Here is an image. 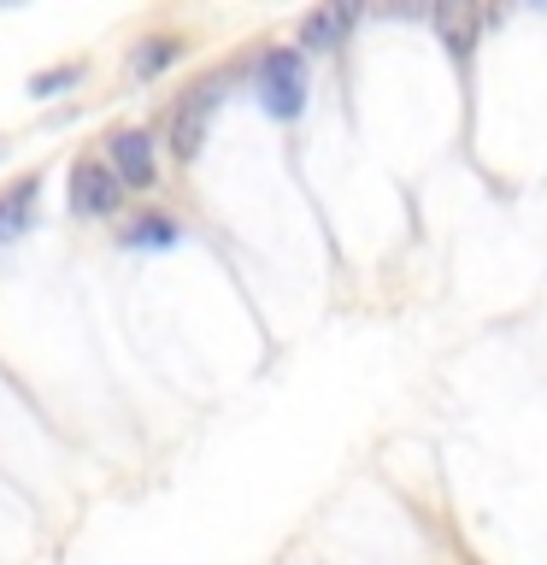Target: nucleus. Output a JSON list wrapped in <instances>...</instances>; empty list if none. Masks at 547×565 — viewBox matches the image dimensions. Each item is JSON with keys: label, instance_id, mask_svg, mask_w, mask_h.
I'll return each mask as SVG.
<instances>
[{"label": "nucleus", "instance_id": "nucleus-1", "mask_svg": "<svg viewBox=\"0 0 547 565\" xmlns=\"http://www.w3.org/2000/svg\"><path fill=\"white\" fill-rule=\"evenodd\" d=\"M259 95H265V113L271 118H294L307 106V65H300L294 47H277L259 60Z\"/></svg>", "mask_w": 547, "mask_h": 565}, {"label": "nucleus", "instance_id": "nucleus-4", "mask_svg": "<svg viewBox=\"0 0 547 565\" xmlns=\"http://www.w3.org/2000/svg\"><path fill=\"white\" fill-rule=\"evenodd\" d=\"M212 88H218V83H206V88H189V95H183V106H176V118H171V153L183 159V166H189L194 153H201L206 113H212Z\"/></svg>", "mask_w": 547, "mask_h": 565}, {"label": "nucleus", "instance_id": "nucleus-5", "mask_svg": "<svg viewBox=\"0 0 547 565\" xmlns=\"http://www.w3.org/2000/svg\"><path fill=\"white\" fill-rule=\"evenodd\" d=\"M353 18H360L353 7H318V12H307V18H300V47H312V53L342 47V35H347Z\"/></svg>", "mask_w": 547, "mask_h": 565}, {"label": "nucleus", "instance_id": "nucleus-10", "mask_svg": "<svg viewBox=\"0 0 547 565\" xmlns=\"http://www.w3.org/2000/svg\"><path fill=\"white\" fill-rule=\"evenodd\" d=\"M83 77V65H65V71H42V77H30V95H53V88H71Z\"/></svg>", "mask_w": 547, "mask_h": 565}, {"label": "nucleus", "instance_id": "nucleus-9", "mask_svg": "<svg viewBox=\"0 0 547 565\" xmlns=\"http://www.w3.org/2000/svg\"><path fill=\"white\" fill-rule=\"evenodd\" d=\"M130 242H136V247H148V242H153V247H171V242H176V224H171V218H136V224H130Z\"/></svg>", "mask_w": 547, "mask_h": 565}, {"label": "nucleus", "instance_id": "nucleus-8", "mask_svg": "<svg viewBox=\"0 0 547 565\" xmlns=\"http://www.w3.org/2000/svg\"><path fill=\"white\" fill-rule=\"evenodd\" d=\"M176 53H183V42H176V35H153V42H141V47H136L130 71H136V77H159V71L176 60Z\"/></svg>", "mask_w": 547, "mask_h": 565}, {"label": "nucleus", "instance_id": "nucleus-6", "mask_svg": "<svg viewBox=\"0 0 547 565\" xmlns=\"http://www.w3.org/2000/svg\"><path fill=\"white\" fill-rule=\"evenodd\" d=\"M436 30L448 35V47L465 60V53H471V35H476V7H436Z\"/></svg>", "mask_w": 547, "mask_h": 565}, {"label": "nucleus", "instance_id": "nucleus-2", "mask_svg": "<svg viewBox=\"0 0 547 565\" xmlns=\"http://www.w3.org/2000/svg\"><path fill=\"white\" fill-rule=\"evenodd\" d=\"M124 201V183L112 177V166L95 153H83L77 166H71V212H83V218H112Z\"/></svg>", "mask_w": 547, "mask_h": 565}, {"label": "nucleus", "instance_id": "nucleus-7", "mask_svg": "<svg viewBox=\"0 0 547 565\" xmlns=\"http://www.w3.org/2000/svg\"><path fill=\"white\" fill-rule=\"evenodd\" d=\"M30 206H35V177H24V183H18L12 194H0V242H7V236H18V230H24Z\"/></svg>", "mask_w": 547, "mask_h": 565}, {"label": "nucleus", "instance_id": "nucleus-3", "mask_svg": "<svg viewBox=\"0 0 547 565\" xmlns=\"http://www.w3.org/2000/svg\"><path fill=\"white\" fill-rule=\"evenodd\" d=\"M112 177L124 189H153L159 159H153V136L148 130H118L112 136Z\"/></svg>", "mask_w": 547, "mask_h": 565}]
</instances>
